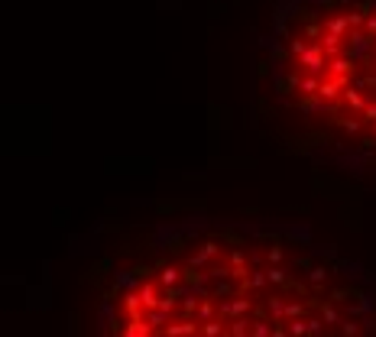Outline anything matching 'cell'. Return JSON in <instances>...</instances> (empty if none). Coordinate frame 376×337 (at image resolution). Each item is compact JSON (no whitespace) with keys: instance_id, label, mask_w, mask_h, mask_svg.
Returning <instances> with one entry per match:
<instances>
[{"instance_id":"7a4b0ae2","label":"cell","mask_w":376,"mask_h":337,"mask_svg":"<svg viewBox=\"0 0 376 337\" xmlns=\"http://www.w3.org/2000/svg\"><path fill=\"white\" fill-rule=\"evenodd\" d=\"M253 126L344 172H376V0H279L253 62Z\"/></svg>"},{"instance_id":"6da1fadb","label":"cell","mask_w":376,"mask_h":337,"mask_svg":"<svg viewBox=\"0 0 376 337\" xmlns=\"http://www.w3.org/2000/svg\"><path fill=\"white\" fill-rule=\"evenodd\" d=\"M94 337H376V282L301 224L182 217L117 266Z\"/></svg>"}]
</instances>
